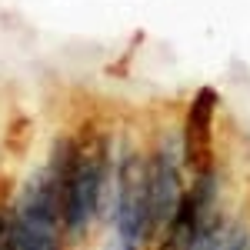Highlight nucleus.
I'll list each match as a JSON object with an SVG mask.
<instances>
[{"label": "nucleus", "mask_w": 250, "mask_h": 250, "mask_svg": "<svg viewBox=\"0 0 250 250\" xmlns=\"http://www.w3.org/2000/svg\"><path fill=\"white\" fill-rule=\"evenodd\" d=\"M114 220L117 233L140 247L147 233L154 230V210H150V184H147V164L140 157H124L117 170V193H114Z\"/></svg>", "instance_id": "obj_3"}, {"label": "nucleus", "mask_w": 250, "mask_h": 250, "mask_svg": "<svg viewBox=\"0 0 250 250\" xmlns=\"http://www.w3.org/2000/svg\"><path fill=\"white\" fill-rule=\"evenodd\" d=\"M147 184H150V210H154V227H170L177 217L180 204H184V190H180V170H177V157L173 147L164 144L147 164Z\"/></svg>", "instance_id": "obj_5"}, {"label": "nucleus", "mask_w": 250, "mask_h": 250, "mask_svg": "<svg viewBox=\"0 0 250 250\" xmlns=\"http://www.w3.org/2000/svg\"><path fill=\"white\" fill-rule=\"evenodd\" d=\"M107 250H137L134 244H127V240H124V237H120V233H117L114 240H110V244H107Z\"/></svg>", "instance_id": "obj_7"}, {"label": "nucleus", "mask_w": 250, "mask_h": 250, "mask_svg": "<svg viewBox=\"0 0 250 250\" xmlns=\"http://www.w3.org/2000/svg\"><path fill=\"white\" fill-rule=\"evenodd\" d=\"M60 217H63V200L50 167H43L27 180L20 207L14 213V250H60Z\"/></svg>", "instance_id": "obj_1"}, {"label": "nucleus", "mask_w": 250, "mask_h": 250, "mask_svg": "<svg viewBox=\"0 0 250 250\" xmlns=\"http://www.w3.org/2000/svg\"><path fill=\"white\" fill-rule=\"evenodd\" d=\"M190 250H250V230L240 224H220L213 217L197 230Z\"/></svg>", "instance_id": "obj_6"}, {"label": "nucleus", "mask_w": 250, "mask_h": 250, "mask_svg": "<svg viewBox=\"0 0 250 250\" xmlns=\"http://www.w3.org/2000/svg\"><path fill=\"white\" fill-rule=\"evenodd\" d=\"M213 114H217V90L204 87L190 104L187 127H184V164L197 177L213 173V137H210Z\"/></svg>", "instance_id": "obj_4"}, {"label": "nucleus", "mask_w": 250, "mask_h": 250, "mask_svg": "<svg viewBox=\"0 0 250 250\" xmlns=\"http://www.w3.org/2000/svg\"><path fill=\"white\" fill-rule=\"evenodd\" d=\"M107 170L110 167L100 147H83L77 150V160L67 170H50L63 200V224L70 227V233H83L94 213L100 210V200L107 190Z\"/></svg>", "instance_id": "obj_2"}]
</instances>
